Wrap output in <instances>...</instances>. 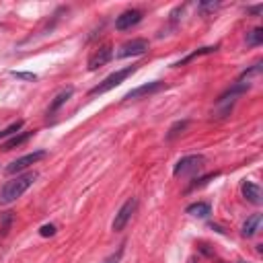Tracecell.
<instances>
[{"mask_svg": "<svg viewBox=\"0 0 263 263\" xmlns=\"http://www.w3.org/2000/svg\"><path fill=\"white\" fill-rule=\"evenodd\" d=\"M122 255H124V245H122V247H120V249H118L113 255H109L107 259L103 261V263H120V261H122Z\"/></svg>", "mask_w": 263, "mask_h": 263, "instance_id": "7402d4cb", "label": "cell"}, {"mask_svg": "<svg viewBox=\"0 0 263 263\" xmlns=\"http://www.w3.org/2000/svg\"><path fill=\"white\" fill-rule=\"evenodd\" d=\"M189 126V122L187 120H183V122H177V124H173L171 126V130H169V134H167V140H173V138H177L185 128Z\"/></svg>", "mask_w": 263, "mask_h": 263, "instance_id": "ac0fdd59", "label": "cell"}, {"mask_svg": "<svg viewBox=\"0 0 263 263\" xmlns=\"http://www.w3.org/2000/svg\"><path fill=\"white\" fill-rule=\"evenodd\" d=\"M21 128H23V122H15V124H11L7 130L0 132V140H3V138H11V136H15Z\"/></svg>", "mask_w": 263, "mask_h": 263, "instance_id": "d6986e66", "label": "cell"}, {"mask_svg": "<svg viewBox=\"0 0 263 263\" xmlns=\"http://www.w3.org/2000/svg\"><path fill=\"white\" fill-rule=\"evenodd\" d=\"M33 136V132L31 130H25V132H17L15 136H11L7 142H3V146H0V148H3L5 152H9V150H13V148H19V146H23L29 138Z\"/></svg>", "mask_w": 263, "mask_h": 263, "instance_id": "7c38bea8", "label": "cell"}, {"mask_svg": "<svg viewBox=\"0 0 263 263\" xmlns=\"http://www.w3.org/2000/svg\"><path fill=\"white\" fill-rule=\"evenodd\" d=\"M259 226H261V214H253V216H249V218H247V222L243 224V237H247V239L255 237V235H257V230H259Z\"/></svg>", "mask_w": 263, "mask_h": 263, "instance_id": "9a60e30c", "label": "cell"}, {"mask_svg": "<svg viewBox=\"0 0 263 263\" xmlns=\"http://www.w3.org/2000/svg\"><path fill=\"white\" fill-rule=\"evenodd\" d=\"M243 197L253 203V206H261L263 203V193H261V187L253 181H245L243 183Z\"/></svg>", "mask_w": 263, "mask_h": 263, "instance_id": "8fae6325", "label": "cell"}, {"mask_svg": "<svg viewBox=\"0 0 263 263\" xmlns=\"http://www.w3.org/2000/svg\"><path fill=\"white\" fill-rule=\"evenodd\" d=\"M15 78H19V80H27V82H35L37 80V74H33V72H17V70H13L11 72Z\"/></svg>", "mask_w": 263, "mask_h": 263, "instance_id": "44dd1931", "label": "cell"}, {"mask_svg": "<svg viewBox=\"0 0 263 263\" xmlns=\"http://www.w3.org/2000/svg\"><path fill=\"white\" fill-rule=\"evenodd\" d=\"M11 222H13V212H5L3 214V226H0V237H5L7 232H9V228H11Z\"/></svg>", "mask_w": 263, "mask_h": 263, "instance_id": "ffe728a7", "label": "cell"}, {"mask_svg": "<svg viewBox=\"0 0 263 263\" xmlns=\"http://www.w3.org/2000/svg\"><path fill=\"white\" fill-rule=\"evenodd\" d=\"M41 159H45V150H35V152H29V154L21 156V159L13 161V163L7 167V173H9V175H17V173L25 171L27 167H31V165L39 163Z\"/></svg>", "mask_w": 263, "mask_h": 263, "instance_id": "8992f818", "label": "cell"}, {"mask_svg": "<svg viewBox=\"0 0 263 263\" xmlns=\"http://www.w3.org/2000/svg\"><path fill=\"white\" fill-rule=\"evenodd\" d=\"M249 89H251V82L239 80V82H237V84H232L226 93H222V95L218 97V101H216V105H218V118L228 115V113H230V109H232V105L237 103V99H239L241 95H245Z\"/></svg>", "mask_w": 263, "mask_h": 263, "instance_id": "7a4b0ae2", "label": "cell"}, {"mask_svg": "<svg viewBox=\"0 0 263 263\" xmlns=\"http://www.w3.org/2000/svg\"><path fill=\"white\" fill-rule=\"evenodd\" d=\"M263 41V29L261 27H255L251 33H247V45L255 47V45H261Z\"/></svg>", "mask_w": 263, "mask_h": 263, "instance_id": "e0dca14e", "label": "cell"}, {"mask_svg": "<svg viewBox=\"0 0 263 263\" xmlns=\"http://www.w3.org/2000/svg\"><path fill=\"white\" fill-rule=\"evenodd\" d=\"M148 47H150L148 39H142V37H138V39H132V41H126V43L120 47V51H118V58H132V56H142V54H146V51H148Z\"/></svg>", "mask_w": 263, "mask_h": 263, "instance_id": "52a82bcc", "label": "cell"}, {"mask_svg": "<svg viewBox=\"0 0 263 263\" xmlns=\"http://www.w3.org/2000/svg\"><path fill=\"white\" fill-rule=\"evenodd\" d=\"M111 58H113V47H111L109 43L101 45V47L95 51V54L89 58V70L95 72V70H99V68H103V66H107V64L111 62Z\"/></svg>", "mask_w": 263, "mask_h": 263, "instance_id": "ba28073f", "label": "cell"}, {"mask_svg": "<svg viewBox=\"0 0 263 263\" xmlns=\"http://www.w3.org/2000/svg\"><path fill=\"white\" fill-rule=\"evenodd\" d=\"M142 17H144L142 11L130 9V11L122 13V15L115 19V29H118V31H128V29H132V27H136V25L142 21Z\"/></svg>", "mask_w": 263, "mask_h": 263, "instance_id": "9c48e42d", "label": "cell"}, {"mask_svg": "<svg viewBox=\"0 0 263 263\" xmlns=\"http://www.w3.org/2000/svg\"><path fill=\"white\" fill-rule=\"evenodd\" d=\"M138 70V64H134V66H128V68H122V70H118V72H113V74H109L107 78H103L97 86H93L91 89V97H95V95H103V93H107V91H111V89H115V86H120L128 76H132L134 72Z\"/></svg>", "mask_w": 263, "mask_h": 263, "instance_id": "3957f363", "label": "cell"}, {"mask_svg": "<svg viewBox=\"0 0 263 263\" xmlns=\"http://www.w3.org/2000/svg\"><path fill=\"white\" fill-rule=\"evenodd\" d=\"M247 11H249L251 15H255V17H257V15H261V11H263V5H257V7H251V9H247Z\"/></svg>", "mask_w": 263, "mask_h": 263, "instance_id": "d4e9b609", "label": "cell"}, {"mask_svg": "<svg viewBox=\"0 0 263 263\" xmlns=\"http://www.w3.org/2000/svg\"><path fill=\"white\" fill-rule=\"evenodd\" d=\"M39 235L41 237H54L56 235V226L54 224H45V226L39 228Z\"/></svg>", "mask_w": 263, "mask_h": 263, "instance_id": "603a6c76", "label": "cell"}, {"mask_svg": "<svg viewBox=\"0 0 263 263\" xmlns=\"http://www.w3.org/2000/svg\"><path fill=\"white\" fill-rule=\"evenodd\" d=\"M218 49V45H210V47H201V49H195V51H191L189 56H185L183 60H179V62H175L173 66H185L187 62H191V60H195V58H199V56H206V54H212V51H216Z\"/></svg>", "mask_w": 263, "mask_h": 263, "instance_id": "2e32d148", "label": "cell"}, {"mask_svg": "<svg viewBox=\"0 0 263 263\" xmlns=\"http://www.w3.org/2000/svg\"><path fill=\"white\" fill-rule=\"evenodd\" d=\"M165 86V82H161V80H154V82H146V84H142V86H136V89H132L124 99L126 101H136V99H142V97H148V95H154V93H159L161 89Z\"/></svg>", "mask_w": 263, "mask_h": 263, "instance_id": "30bf717a", "label": "cell"}, {"mask_svg": "<svg viewBox=\"0 0 263 263\" xmlns=\"http://www.w3.org/2000/svg\"><path fill=\"white\" fill-rule=\"evenodd\" d=\"M185 212H187L189 216L206 218V216H210V212H212V206H210L208 201H195V203L187 206V210H185Z\"/></svg>", "mask_w": 263, "mask_h": 263, "instance_id": "5bb4252c", "label": "cell"}, {"mask_svg": "<svg viewBox=\"0 0 263 263\" xmlns=\"http://www.w3.org/2000/svg\"><path fill=\"white\" fill-rule=\"evenodd\" d=\"M216 7H218V3H201V5H199L201 13H206V11H214Z\"/></svg>", "mask_w": 263, "mask_h": 263, "instance_id": "cb8c5ba5", "label": "cell"}, {"mask_svg": "<svg viewBox=\"0 0 263 263\" xmlns=\"http://www.w3.org/2000/svg\"><path fill=\"white\" fill-rule=\"evenodd\" d=\"M72 93H74V89H72V86H68V89L60 91V93L54 97V101L49 103V109H47V113H49V115H54V113H56V111L62 107V105H64V103H66V101L72 97Z\"/></svg>", "mask_w": 263, "mask_h": 263, "instance_id": "4fadbf2b", "label": "cell"}, {"mask_svg": "<svg viewBox=\"0 0 263 263\" xmlns=\"http://www.w3.org/2000/svg\"><path fill=\"white\" fill-rule=\"evenodd\" d=\"M37 179V173H25V175H17L15 179L7 181L5 187L0 189V206H9L15 199H19Z\"/></svg>", "mask_w": 263, "mask_h": 263, "instance_id": "6da1fadb", "label": "cell"}, {"mask_svg": "<svg viewBox=\"0 0 263 263\" xmlns=\"http://www.w3.org/2000/svg\"><path fill=\"white\" fill-rule=\"evenodd\" d=\"M136 208H138V199H136V197H130V199L118 210V214H115V218H113V224H111V228H113L115 232H122V230L128 226V222L132 220V214L136 212Z\"/></svg>", "mask_w": 263, "mask_h": 263, "instance_id": "277c9868", "label": "cell"}, {"mask_svg": "<svg viewBox=\"0 0 263 263\" xmlns=\"http://www.w3.org/2000/svg\"><path fill=\"white\" fill-rule=\"evenodd\" d=\"M203 165V156L201 154H189V156H183V159L175 165L173 169V175L175 177H183V175H189V173H195L199 171Z\"/></svg>", "mask_w": 263, "mask_h": 263, "instance_id": "5b68a950", "label": "cell"}]
</instances>
